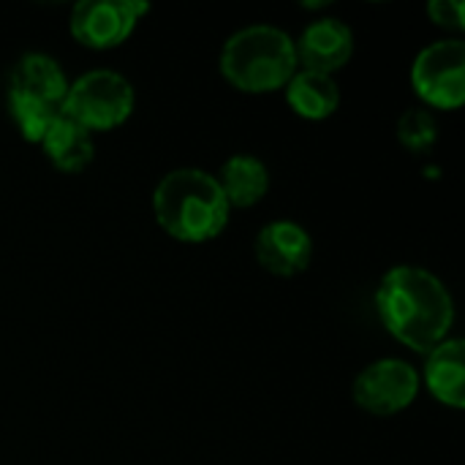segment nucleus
<instances>
[{"mask_svg":"<svg viewBox=\"0 0 465 465\" xmlns=\"http://www.w3.org/2000/svg\"><path fill=\"white\" fill-rule=\"evenodd\" d=\"M376 311L390 335L417 354L444 343L455 322L450 289L433 272L411 264L392 267L381 278Z\"/></svg>","mask_w":465,"mask_h":465,"instance_id":"nucleus-1","label":"nucleus"},{"mask_svg":"<svg viewBox=\"0 0 465 465\" xmlns=\"http://www.w3.org/2000/svg\"><path fill=\"white\" fill-rule=\"evenodd\" d=\"M229 202L215 180L204 169H174L153 193V213L158 226L180 242L215 240L229 223Z\"/></svg>","mask_w":465,"mask_h":465,"instance_id":"nucleus-2","label":"nucleus"},{"mask_svg":"<svg viewBox=\"0 0 465 465\" xmlns=\"http://www.w3.org/2000/svg\"><path fill=\"white\" fill-rule=\"evenodd\" d=\"M297 71L294 38L275 25H248L221 49L223 79L242 93H275Z\"/></svg>","mask_w":465,"mask_h":465,"instance_id":"nucleus-3","label":"nucleus"},{"mask_svg":"<svg viewBox=\"0 0 465 465\" xmlns=\"http://www.w3.org/2000/svg\"><path fill=\"white\" fill-rule=\"evenodd\" d=\"M134 112V87L117 71H87L63 98L60 114L71 117L82 128L109 131L123 125Z\"/></svg>","mask_w":465,"mask_h":465,"instance_id":"nucleus-4","label":"nucleus"},{"mask_svg":"<svg viewBox=\"0 0 465 465\" xmlns=\"http://www.w3.org/2000/svg\"><path fill=\"white\" fill-rule=\"evenodd\" d=\"M414 93L436 109H460L465 101V44L460 38L425 46L411 65Z\"/></svg>","mask_w":465,"mask_h":465,"instance_id":"nucleus-5","label":"nucleus"},{"mask_svg":"<svg viewBox=\"0 0 465 465\" xmlns=\"http://www.w3.org/2000/svg\"><path fill=\"white\" fill-rule=\"evenodd\" d=\"M150 11L142 0H82L74 5L68 27L71 35L87 49L120 46Z\"/></svg>","mask_w":465,"mask_h":465,"instance_id":"nucleus-6","label":"nucleus"},{"mask_svg":"<svg viewBox=\"0 0 465 465\" xmlns=\"http://www.w3.org/2000/svg\"><path fill=\"white\" fill-rule=\"evenodd\" d=\"M420 392V373L403 360L371 362L354 381V403L373 417L406 411Z\"/></svg>","mask_w":465,"mask_h":465,"instance_id":"nucleus-7","label":"nucleus"},{"mask_svg":"<svg viewBox=\"0 0 465 465\" xmlns=\"http://www.w3.org/2000/svg\"><path fill=\"white\" fill-rule=\"evenodd\" d=\"M294 54H297V68L302 65V71L332 76L351 60L354 33L341 19L332 16L316 19L294 41Z\"/></svg>","mask_w":465,"mask_h":465,"instance_id":"nucleus-8","label":"nucleus"},{"mask_svg":"<svg viewBox=\"0 0 465 465\" xmlns=\"http://www.w3.org/2000/svg\"><path fill=\"white\" fill-rule=\"evenodd\" d=\"M256 259L267 272L294 278L308 270L313 259V240L294 221H272L256 237Z\"/></svg>","mask_w":465,"mask_h":465,"instance_id":"nucleus-9","label":"nucleus"},{"mask_svg":"<svg viewBox=\"0 0 465 465\" xmlns=\"http://www.w3.org/2000/svg\"><path fill=\"white\" fill-rule=\"evenodd\" d=\"M68 79L57 60L41 52L22 54L11 71L8 79V98L14 101H30V104H44V106H63V98L68 93Z\"/></svg>","mask_w":465,"mask_h":465,"instance_id":"nucleus-10","label":"nucleus"},{"mask_svg":"<svg viewBox=\"0 0 465 465\" xmlns=\"http://www.w3.org/2000/svg\"><path fill=\"white\" fill-rule=\"evenodd\" d=\"M425 384L436 401L452 409L465 406V343L447 338L425 354Z\"/></svg>","mask_w":465,"mask_h":465,"instance_id":"nucleus-11","label":"nucleus"},{"mask_svg":"<svg viewBox=\"0 0 465 465\" xmlns=\"http://www.w3.org/2000/svg\"><path fill=\"white\" fill-rule=\"evenodd\" d=\"M41 147H44L46 158L60 172H68V174H76L84 166H90V161L95 155L93 134L65 114H57V120L49 125L46 136L41 139Z\"/></svg>","mask_w":465,"mask_h":465,"instance_id":"nucleus-12","label":"nucleus"},{"mask_svg":"<svg viewBox=\"0 0 465 465\" xmlns=\"http://www.w3.org/2000/svg\"><path fill=\"white\" fill-rule=\"evenodd\" d=\"M283 90H286L289 106L305 120H327L341 106L338 82L327 74H313V71L297 68Z\"/></svg>","mask_w":465,"mask_h":465,"instance_id":"nucleus-13","label":"nucleus"},{"mask_svg":"<svg viewBox=\"0 0 465 465\" xmlns=\"http://www.w3.org/2000/svg\"><path fill=\"white\" fill-rule=\"evenodd\" d=\"M229 207H253L270 191V172L253 155H234L221 166L215 177Z\"/></svg>","mask_w":465,"mask_h":465,"instance_id":"nucleus-14","label":"nucleus"},{"mask_svg":"<svg viewBox=\"0 0 465 465\" xmlns=\"http://www.w3.org/2000/svg\"><path fill=\"white\" fill-rule=\"evenodd\" d=\"M8 109H11V117H14L22 139L33 142V144H41V139L46 136L49 125L60 114V109H54V106L30 104V101H14V98H8Z\"/></svg>","mask_w":465,"mask_h":465,"instance_id":"nucleus-15","label":"nucleus"},{"mask_svg":"<svg viewBox=\"0 0 465 465\" xmlns=\"http://www.w3.org/2000/svg\"><path fill=\"white\" fill-rule=\"evenodd\" d=\"M436 136H439V128L428 109H409L398 120V139L411 153H428L436 144Z\"/></svg>","mask_w":465,"mask_h":465,"instance_id":"nucleus-16","label":"nucleus"},{"mask_svg":"<svg viewBox=\"0 0 465 465\" xmlns=\"http://www.w3.org/2000/svg\"><path fill=\"white\" fill-rule=\"evenodd\" d=\"M428 14L436 25H441L447 30H463L465 27L463 0H433L428 5Z\"/></svg>","mask_w":465,"mask_h":465,"instance_id":"nucleus-17","label":"nucleus"}]
</instances>
